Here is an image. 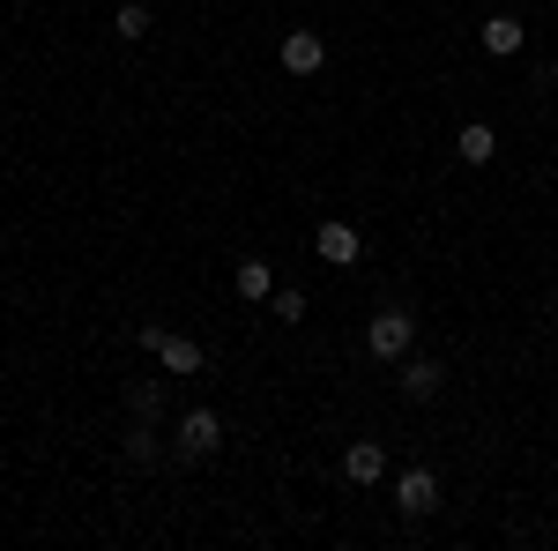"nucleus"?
I'll return each mask as SVG.
<instances>
[{
    "label": "nucleus",
    "instance_id": "obj_4",
    "mask_svg": "<svg viewBox=\"0 0 558 551\" xmlns=\"http://www.w3.org/2000/svg\"><path fill=\"white\" fill-rule=\"evenodd\" d=\"M320 60H328L320 31H291L283 38V75H320Z\"/></svg>",
    "mask_w": 558,
    "mask_h": 551
},
{
    "label": "nucleus",
    "instance_id": "obj_1",
    "mask_svg": "<svg viewBox=\"0 0 558 551\" xmlns=\"http://www.w3.org/2000/svg\"><path fill=\"white\" fill-rule=\"evenodd\" d=\"M410 343H417V321H410L402 306L373 313V328H365V350H373L380 366H402V358H410Z\"/></svg>",
    "mask_w": 558,
    "mask_h": 551
},
{
    "label": "nucleus",
    "instance_id": "obj_5",
    "mask_svg": "<svg viewBox=\"0 0 558 551\" xmlns=\"http://www.w3.org/2000/svg\"><path fill=\"white\" fill-rule=\"evenodd\" d=\"M313 247H320V261H328V268H350V261L365 254V239H357L350 224H320V231H313Z\"/></svg>",
    "mask_w": 558,
    "mask_h": 551
},
{
    "label": "nucleus",
    "instance_id": "obj_6",
    "mask_svg": "<svg viewBox=\"0 0 558 551\" xmlns=\"http://www.w3.org/2000/svg\"><path fill=\"white\" fill-rule=\"evenodd\" d=\"M380 469H387V447H380V440H350V455H343V477H350V484H380Z\"/></svg>",
    "mask_w": 558,
    "mask_h": 551
},
{
    "label": "nucleus",
    "instance_id": "obj_10",
    "mask_svg": "<svg viewBox=\"0 0 558 551\" xmlns=\"http://www.w3.org/2000/svg\"><path fill=\"white\" fill-rule=\"evenodd\" d=\"M454 149H462V165H492L499 157V134L484 128V120H470V128L454 134Z\"/></svg>",
    "mask_w": 558,
    "mask_h": 551
},
{
    "label": "nucleus",
    "instance_id": "obj_8",
    "mask_svg": "<svg viewBox=\"0 0 558 551\" xmlns=\"http://www.w3.org/2000/svg\"><path fill=\"white\" fill-rule=\"evenodd\" d=\"M157 358H165V373H179V381H186V373H202V343H194V336H172V328L157 336Z\"/></svg>",
    "mask_w": 558,
    "mask_h": 551
},
{
    "label": "nucleus",
    "instance_id": "obj_15",
    "mask_svg": "<svg viewBox=\"0 0 558 551\" xmlns=\"http://www.w3.org/2000/svg\"><path fill=\"white\" fill-rule=\"evenodd\" d=\"M276 321H305V298L299 291H276Z\"/></svg>",
    "mask_w": 558,
    "mask_h": 551
},
{
    "label": "nucleus",
    "instance_id": "obj_9",
    "mask_svg": "<svg viewBox=\"0 0 558 551\" xmlns=\"http://www.w3.org/2000/svg\"><path fill=\"white\" fill-rule=\"evenodd\" d=\"M476 38H484V52H492V60H507V52H521V45H529V31H521L514 15H492Z\"/></svg>",
    "mask_w": 558,
    "mask_h": 551
},
{
    "label": "nucleus",
    "instance_id": "obj_3",
    "mask_svg": "<svg viewBox=\"0 0 558 551\" xmlns=\"http://www.w3.org/2000/svg\"><path fill=\"white\" fill-rule=\"evenodd\" d=\"M395 507L410 514V522H417V514H432V507H439V477H432L425 463L402 469V477H395Z\"/></svg>",
    "mask_w": 558,
    "mask_h": 551
},
{
    "label": "nucleus",
    "instance_id": "obj_14",
    "mask_svg": "<svg viewBox=\"0 0 558 551\" xmlns=\"http://www.w3.org/2000/svg\"><path fill=\"white\" fill-rule=\"evenodd\" d=\"M157 455V440H149V418H134V432H128V463H149Z\"/></svg>",
    "mask_w": 558,
    "mask_h": 551
},
{
    "label": "nucleus",
    "instance_id": "obj_7",
    "mask_svg": "<svg viewBox=\"0 0 558 551\" xmlns=\"http://www.w3.org/2000/svg\"><path fill=\"white\" fill-rule=\"evenodd\" d=\"M439 387H447L439 358H402V395H410V403H432Z\"/></svg>",
    "mask_w": 558,
    "mask_h": 551
},
{
    "label": "nucleus",
    "instance_id": "obj_2",
    "mask_svg": "<svg viewBox=\"0 0 558 551\" xmlns=\"http://www.w3.org/2000/svg\"><path fill=\"white\" fill-rule=\"evenodd\" d=\"M216 447H223V418H216V410H186V418H179V455H186V463H209Z\"/></svg>",
    "mask_w": 558,
    "mask_h": 551
},
{
    "label": "nucleus",
    "instance_id": "obj_11",
    "mask_svg": "<svg viewBox=\"0 0 558 551\" xmlns=\"http://www.w3.org/2000/svg\"><path fill=\"white\" fill-rule=\"evenodd\" d=\"M231 284H239V298H276V268H268V261H239V276H231Z\"/></svg>",
    "mask_w": 558,
    "mask_h": 551
},
{
    "label": "nucleus",
    "instance_id": "obj_12",
    "mask_svg": "<svg viewBox=\"0 0 558 551\" xmlns=\"http://www.w3.org/2000/svg\"><path fill=\"white\" fill-rule=\"evenodd\" d=\"M142 31H149V8H142V0H128V8L112 15V38H120V45H142Z\"/></svg>",
    "mask_w": 558,
    "mask_h": 551
},
{
    "label": "nucleus",
    "instance_id": "obj_13",
    "mask_svg": "<svg viewBox=\"0 0 558 551\" xmlns=\"http://www.w3.org/2000/svg\"><path fill=\"white\" fill-rule=\"evenodd\" d=\"M157 403H165V395H157V381H134L128 387V410H134V418H157Z\"/></svg>",
    "mask_w": 558,
    "mask_h": 551
}]
</instances>
